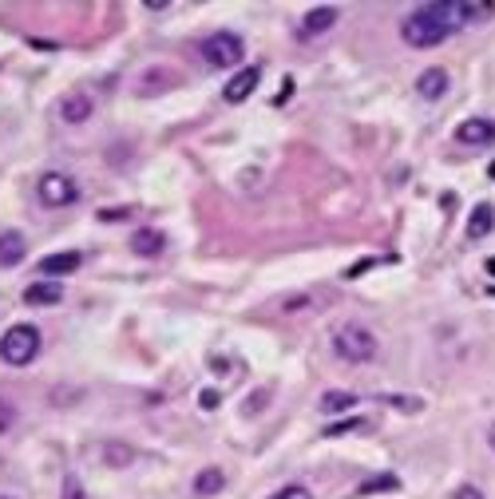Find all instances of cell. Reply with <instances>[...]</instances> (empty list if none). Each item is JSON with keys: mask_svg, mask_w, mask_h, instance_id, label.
I'll list each match as a JSON object with an SVG mask.
<instances>
[{"mask_svg": "<svg viewBox=\"0 0 495 499\" xmlns=\"http://www.w3.org/2000/svg\"><path fill=\"white\" fill-rule=\"evenodd\" d=\"M452 28L456 24L448 16V4H420L401 20V36L412 48H436L452 36Z\"/></svg>", "mask_w": 495, "mask_h": 499, "instance_id": "cell-1", "label": "cell"}, {"mask_svg": "<svg viewBox=\"0 0 495 499\" xmlns=\"http://www.w3.org/2000/svg\"><path fill=\"white\" fill-rule=\"evenodd\" d=\"M40 353V329L28 326V321H20V326H12L0 337V361L12 365V369H24V365H32Z\"/></svg>", "mask_w": 495, "mask_h": 499, "instance_id": "cell-2", "label": "cell"}, {"mask_svg": "<svg viewBox=\"0 0 495 499\" xmlns=\"http://www.w3.org/2000/svg\"><path fill=\"white\" fill-rule=\"evenodd\" d=\"M333 349H337L341 361L365 365V361H373L377 357V337L365 326H341L337 333H333Z\"/></svg>", "mask_w": 495, "mask_h": 499, "instance_id": "cell-3", "label": "cell"}, {"mask_svg": "<svg viewBox=\"0 0 495 499\" xmlns=\"http://www.w3.org/2000/svg\"><path fill=\"white\" fill-rule=\"evenodd\" d=\"M242 56H246V44L238 32H215V36L202 40V60H207V68H215V72L238 68Z\"/></svg>", "mask_w": 495, "mask_h": 499, "instance_id": "cell-4", "label": "cell"}, {"mask_svg": "<svg viewBox=\"0 0 495 499\" xmlns=\"http://www.w3.org/2000/svg\"><path fill=\"white\" fill-rule=\"evenodd\" d=\"M37 195H40V203L52 206V210H56V206H72L79 198V182L72 179V174H64V171H48V174H40Z\"/></svg>", "mask_w": 495, "mask_h": 499, "instance_id": "cell-5", "label": "cell"}, {"mask_svg": "<svg viewBox=\"0 0 495 499\" xmlns=\"http://www.w3.org/2000/svg\"><path fill=\"white\" fill-rule=\"evenodd\" d=\"M452 24H483L495 16V4H483V0H444Z\"/></svg>", "mask_w": 495, "mask_h": 499, "instance_id": "cell-6", "label": "cell"}, {"mask_svg": "<svg viewBox=\"0 0 495 499\" xmlns=\"http://www.w3.org/2000/svg\"><path fill=\"white\" fill-rule=\"evenodd\" d=\"M333 24H337V8H329V4L313 8V12H305L302 28H297V40H317V36H325Z\"/></svg>", "mask_w": 495, "mask_h": 499, "instance_id": "cell-7", "label": "cell"}, {"mask_svg": "<svg viewBox=\"0 0 495 499\" xmlns=\"http://www.w3.org/2000/svg\"><path fill=\"white\" fill-rule=\"evenodd\" d=\"M95 111V100L87 92H68L64 100H60V119L64 124H87Z\"/></svg>", "mask_w": 495, "mask_h": 499, "instance_id": "cell-8", "label": "cell"}, {"mask_svg": "<svg viewBox=\"0 0 495 499\" xmlns=\"http://www.w3.org/2000/svg\"><path fill=\"white\" fill-rule=\"evenodd\" d=\"M456 139H459V143H467V147L495 143V119H483V116L464 119V124L456 127Z\"/></svg>", "mask_w": 495, "mask_h": 499, "instance_id": "cell-9", "label": "cell"}, {"mask_svg": "<svg viewBox=\"0 0 495 499\" xmlns=\"http://www.w3.org/2000/svg\"><path fill=\"white\" fill-rule=\"evenodd\" d=\"M79 266H84V254L64 250V254H48V258L40 262V274L44 278H68V274H76Z\"/></svg>", "mask_w": 495, "mask_h": 499, "instance_id": "cell-10", "label": "cell"}, {"mask_svg": "<svg viewBox=\"0 0 495 499\" xmlns=\"http://www.w3.org/2000/svg\"><path fill=\"white\" fill-rule=\"evenodd\" d=\"M258 80H262V68H242V72L234 76V80L226 84V92H223V100L226 103H242L246 95H254V87H258Z\"/></svg>", "mask_w": 495, "mask_h": 499, "instance_id": "cell-11", "label": "cell"}, {"mask_svg": "<svg viewBox=\"0 0 495 499\" xmlns=\"http://www.w3.org/2000/svg\"><path fill=\"white\" fill-rule=\"evenodd\" d=\"M166 246V234L163 230H151V226H143V230L131 234V250L139 254V258H158Z\"/></svg>", "mask_w": 495, "mask_h": 499, "instance_id": "cell-12", "label": "cell"}, {"mask_svg": "<svg viewBox=\"0 0 495 499\" xmlns=\"http://www.w3.org/2000/svg\"><path fill=\"white\" fill-rule=\"evenodd\" d=\"M24 254H28V246H24V234L20 230H4V234H0V266H4V270L20 266Z\"/></svg>", "mask_w": 495, "mask_h": 499, "instance_id": "cell-13", "label": "cell"}, {"mask_svg": "<svg viewBox=\"0 0 495 499\" xmlns=\"http://www.w3.org/2000/svg\"><path fill=\"white\" fill-rule=\"evenodd\" d=\"M60 297H64V286H60L56 278H40V282H32L28 290H24V302L28 305H56Z\"/></svg>", "mask_w": 495, "mask_h": 499, "instance_id": "cell-14", "label": "cell"}, {"mask_svg": "<svg viewBox=\"0 0 495 499\" xmlns=\"http://www.w3.org/2000/svg\"><path fill=\"white\" fill-rule=\"evenodd\" d=\"M417 92H420V100H440V95L448 92V72L444 68H428V72H420Z\"/></svg>", "mask_w": 495, "mask_h": 499, "instance_id": "cell-15", "label": "cell"}, {"mask_svg": "<svg viewBox=\"0 0 495 499\" xmlns=\"http://www.w3.org/2000/svg\"><path fill=\"white\" fill-rule=\"evenodd\" d=\"M491 226H495V210H491L488 203H480V206L472 210V218H467V238H472V242L488 238Z\"/></svg>", "mask_w": 495, "mask_h": 499, "instance_id": "cell-16", "label": "cell"}, {"mask_svg": "<svg viewBox=\"0 0 495 499\" xmlns=\"http://www.w3.org/2000/svg\"><path fill=\"white\" fill-rule=\"evenodd\" d=\"M223 487H226V471L223 468H207V471H199V476H194V495H202V499L218 495Z\"/></svg>", "mask_w": 495, "mask_h": 499, "instance_id": "cell-17", "label": "cell"}, {"mask_svg": "<svg viewBox=\"0 0 495 499\" xmlns=\"http://www.w3.org/2000/svg\"><path fill=\"white\" fill-rule=\"evenodd\" d=\"M357 405V397H353V392H325L321 397V413H349V408Z\"/></svg>", "mask_w": 495, "mask_h": 499, "instance_id": "cell-18", "label": "cell"}, {"mask_svg": "<svg viewBox=\"0 0 495 499\" xmlns=\"http://www.w3.org/2000/svg\"><path fill=\"white\" fill-rule=\"evenodd\" d=\"M273 499H313V495H309L302 484H286L281 492H273Z\"/></svg>", "mask_w": 495, "mask_h": 499, "instance_id": "cell-19", "label": "cell"}, {"mask_svg": "<svg viewBox=\"0 0 495 499\" xmlns=\"http://www.w3.org/2000/svg\"><path fill=\"white\" fill-rule=\"evenodd\" d=\"M64 499H87L84 495V484L76 476H64Z\"/></svg>", "mask_w": 495, "mask_h": 499, "instance_id": "cell-20", "label": "cell"}, {"mask_svg": "<svg viewBox=\"0 0 495 499\" xmlns=\"http://www.w3.org/2000/svg\"><path fill=\"white\" fill-rule=\"evenodd\" d=\"M12 420H16V408L8 405V400H0V432H8V428H12Z\"/></svg>", "mask_w": 495, "mask_h": 499, "instance_id": "cell-21", "label": "cell"}, {"mask_svg": "<svg viewBox=\"0 0 495 499\" xmlns=\"http://www.w3.org/2000/svg\"><path fill=\"white\" fill-rule=\"evenodd\" d=\"M199 405L207 408V413H210V408H218V392H210V389H207V392L199 397Z\"/></svg>", "mask_w": 495, "mask_h": 499, "instance_id": "cell-22", "label": "cell"}, {"mask_svg": "<svg viewBox=\"0 0 495 499\" xmlns=\"http://www.w3.org/2000/svg\"><path fill=\"white\" fill-rule=\"evenodd\" d=\"M456 499H483V492H480V487H459Z\"/></svg>", "mask_w": 495, "mask_h": 499, "instance_id": "cell-23", "label": "cell"}, {"mask_svg": "<svg viewBox=\"0 0 495 499\" xmlns=\"http://www.w3.org/2000/svg\"><path fill=\"white\" fill-rule=\"evenodd\" d=\"M108 460H123V463H127L131 452H127V448H108Z\"/></svg>", "mask_w": 495, "mask_h": 499, "instance_id": "cell-24", "label": "cell"}, {"mask_svg": "<svg viewBox=\"0 0 495 499\" xmlns=\"http://www.w3.org/2000/svg\"><path fill=\"white\" fill-rule=\"evenodd\" d=\"M488 444H491V448H495V424L488 428Z\"/></svg>", "mask_w": 495, "mask_h": 499, "instance_id": "cell-25", "label": "cell"}, {"mask_svg": "<svg viewBox=\"0 0 495 499\" xmlns=\"http://www.w3.org/2000/svg\"><path fill=\"white\" fill-rule=\"evenodd\" d=\"M488 274H495V258H491V262H488Z\"/></svg>", "mask_w": 495, "mask_h": 499, "instance_id": "cell-26", "label": "cell"}, {"mask_svg": "<svg viewBox=\"0 0 495 499\" xmlns=\"http://www.w3.org/2000/svg\"><path fill=\"white\" fill-rule=\"evenodd\" d=\"M0 499H12V495H0Z\"/></svg>", "mask_w": 495, "mask_h": 499, "instance_id": "cell-27", "label": "cell"}]
</instances>
